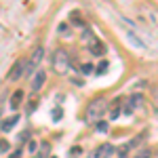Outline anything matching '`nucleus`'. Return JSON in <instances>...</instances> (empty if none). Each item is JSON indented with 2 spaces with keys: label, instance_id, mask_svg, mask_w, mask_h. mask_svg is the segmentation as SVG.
Segmentation results:
<instances>
[{
  "label": "nucleus",
  "instance_id": "7ed1b4c3",
  "mask_svg": "<svg viewBox=\"0 0 158 158\" xmlns=\"http://www.w3.org/2000/svg\"><path fill=\"white\" fill-rule=\"evenodd\" d=\"M42 57H44V49H42V47L34 49L32 57H30V61H27L25 74H34V72H38V70H40V61H42Z\"/></svg>",
  "mask_w": 158,
  "mask_h": 158
},
{
  "label": "nucleus",
  "instance_id": "aec40b11",
  "mask_svg": "<svg viewBox=\"0 0 158 158\" xmlns=\"http://www.w3.org/2000/svg\"><path fill=\"white\" fill-rule=\"evenodd\" d=\"M53 158H57V156H53Z\"/></svg>",
  "mask_w": 158,
  "mask_h": 158
},
{
  "label": "nucleus",
  "instance_id": "39448f33",
  "mask_svg": "<svg viewBox=\"0 0 158 158\" xmlns=\"http://www.w3.org/2000/svg\"><path fill=\"white\" fill-rule=\"evenodd\" d=\"M25 68H27V61H23V59L15 61L13 70L9 72V80H19V78H21V76L25 74Z\"/></svg>",
  "mask_w": 158,
  "mask_h": 158
},
{
  "label": "nucleus",
  "instance_id": "a211bd4d",
  "mask_svg": "<svg viewBox=\"0 0 158 158\" xmlns=\"http://www.w3.org/2000/svg\"><path fill=\"white\" fill-rule=\"evenodd\" d=\"M9 158H21V156H19V152H15V154H11Z\"/></svg>",
  "mask_w": 158,
  "mask_h": 158
},
{
  "label": "nucleus",
  "instance_id": "2eb2a0df",
  "mask_svg": "<svg viewBox=\"0 0 158 158\" xmlns=\"http://www.w3.org/2000/svg\"><path fill=\"white\" fill-rule=\"evenodd\" d=\"M97 129L99 131H108V124L106 122H97Z\"/></svg>",
  "mask_w": 158,
  "mask_h": 158
},
{
  "label": "nucleus",
  "instance_id": "6e6552de",
  "mask_svg": "<svg viewBox=\"0 0 158 158\" xmlns=\"http://www.w3.org/2000/svg\"><path fill=\"white\" fill-rule=\"evenodd\" d=\"M21 101H23V91H15L13 97H11V108L17 110L19 106H21Z\"/></svg>",
  "mask_w": 158,
  "mask_h": 158
},
{
  "label": "nucleus",
  "instance_id": "f8f14e48",
  "mask_svg": "<svg viewBox=\"0 0 158 158\" xmlns=\"http://www.w3.org/2000/svg\"><path fill=\"white\" fill-rule=\"evenodd\" d=\"M91 70H95V68H93V65H91V63H85V65H82V70H80V72H82V74H91Z\"/></svg>",
  "mask_w": 158,
  "mask_h": 158
},
{
  "label": "nucleus",
  "instance_id": "f3484780",
  "mask_svg": "<svg viewBox=\"0 0 158 158\" xmlns=\"http://www.w3.org/2000/svg\"><path fill=\"white\" fill-rule=\"evenodd\" d=\"M137 158H150V152H141V154H139Z\"/></svg>",
  "mask_w": 158,
  "mask_h": 158
},
{
  "label": "nucleus",
  "instance_id": "f03ea898",
  "mask_svg": "<svg viewBox=\"0 0 158 158\" xmlns=\"http://www.w3.org/2000/svg\"><path fill=\"white\" fill-rule=\"evenodd\" d=\"M106 99H95V101H91L89 103V108H86V118L91 122H95V120H99L101 118V114L106 112Z\"/></svg>",
  "mask_w": 158,
  "mask_h": 158
},
{
  "label": "nucleus",
  "instance_id": "f257e3e1",
  "mask_svg": "<svg viewBox=\"0 0 158 158\" xmlns=\"http://www.w3.org/2000/svg\"><path fill=\"white\" fill-rule=\"evenodd\" d=\"M53 68H55L57 74H65L68 72V68H70V57H68V53H65L63 49L55 51V55H53Z\"/></svg>",
  "mask_w": 158,
  "mask_h": 158
},
{
  "label": "nucleus",
  "instance_id": "dca6fc26",
  "mask_svg": "<svg viewBox=\"0 0 158 158\" xmlns=\"http://www.w3.org/2000/svg\"><path fill=\"white\" fill-rule=\"evenodd\" d=\"M61 116V110H55V112H53V118H55V120H57V118H59Z\"/></svg>",
  "mask_w": 158,
  "mask_h": 158
},
{
  "label": "nucleus",
  "instance_id": "4468645a",
  "mask_svg": "<svg viewBox=\"0 0 158 158\" xmlns=\"http://www.w3.org/2000/svg\"><path fill=\"white\" fill-rule=\"evenodd\" d=\"M47 150H49V143H42V154H40V158H47Z\"/></svg>",
  "mask_w": 158,
  "mask_h": 158
},
{
  "label": "nucleus",
  "instance_id": "9d476101",
  "mask_svg": "<svg viewBox=\"0 0 158 158\" xmlns=\"http://www.w3.org/2000/svg\"><path fill=\"white\" fill-rule=\"evenodd\" d=\"M17 120H19L17 116H11V118H6V120H2V131H4V133H6V131H11L13 127L17 124Z\"/></svg>",
  "mask_w": 158,
  "mask_h": 158
},
{
  "label": "nucleus",
  "instance_id": "0eeeda50",
  "mask_svg": "<svg viewBox=\"0 0 158 158\" xmlns=\"http://www.w3.org/2000/svg\"><path fill=\"white\" fill-rule=\"evenodd\" d=\"M118 116H120V101L116 99L110 103V120H116Z\"/></svg>",
  "mask_w": 158,
  "mask_h": 158
},
{
  "label": "nucleus",
  "instance_id": "9b49d317",
  "mask_svg": "<svg viewBox=\"0 0 158 158\" xmlns=\"http://www.w3.org/2000/svg\"><path fill=\"white\" fill-rule=\"evenodd\" d=\"M108 70H110L108 61H101V63H99V65H97V74H99V76H103V74L108 72Z\"/></svg>",
  "mask_w": 158,
  "mask_h": 158
},
{
  "label": "nucleus",
  "instance_id": "6ab92c4d",
  "mask_svg": "<svg viewBox=\"0 0 158 158\" xmlns=\"http://www.w3.org/2000/svg\"><path fill=\"white\" fill-rule=\"evenodd\" d=\"M156 110H158V103H156Z\"/></svg>",
  "mask_w": 158,
  "mask_h": 158
},
{
  "label": "nucleus",
  "instance_id": "423d86ee",
  "mask_svg": "<svg viewBox=\"0 0 158 158\" xmlns=\"http://www.w3.org/2000/svg\"><path fill=\"white\" fill-rule=\"evenodd\" d=\"M44 80H47L44 70H38V72L34 74V80H32V91H40V86L44 85Z\"/></svg>",
  "mask_w": 158,
  "mask_h": 158
},
{
  "label": "nucleus",
  "instance_id": "1a4fd4ad",
  "mask_svg": "<svg viewBox=\"0 0 158 158\" xmlns=\"http://www.w3.org/2000/svg\"><path fill=\"white\" fill-rule=\"evenodd\" d=\"M91 53L93 55H103V44L99 42L97 38H91Z\"/></svg>",
  "mask_w": 158,
  "mask_h": 158
},
{
  "label": "nucleus",
  "instance_id": "ddd939ff",
  "mask_svg": "<svg viewBox=\"0 0 158 158\" xmlns=\"http://www.w3.org/2000/svg\"><path fill=\"white\" fill-rule=\"evenodd\" d=\"M78 154H80V148H78V146H76V148H72V150H70V156H72V158H76V156H78Z\"/></svg>",
  "mask_w": 158,
  "mask_h": 158
},
{
  "label": "nucleus",
  "instance_id": "20e7f679",
  "mask_svg": "<svg viewBox=\"0 0 158 158\" xmlns=\"http://www.w3.org/2000/svg\"><path fill=\"white\" fill-rule=\"evenodd\" d=\"M112 154H114V146L112 143H101L99 148H95L89 154V158H110Z\"/></svg>",
  "mask_w": 158,
  "mask_h": 158
}]
</instances>
